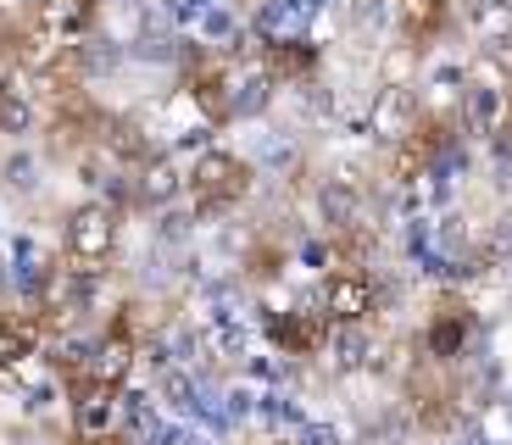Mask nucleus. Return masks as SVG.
Segmentation results:
<instances>
[{
  "instance_id": "f257e3e1",
  "label": "nucleus",
  "mask_w": 512,
  "mask_h": 445,
  "mask_svg": "<svg viewBox=\"0 0 512 445\" xmlns=\"http://www.w3.org/2000/svg\"><path fill=\"white\" fill-rule=\"evenodd\" d=\"M245 190H251V167H245L240 156H229V151L201 156L195 173H190V195H195L201 212H223V206H234Z\"/></svg>"
},
{
  "instance_id": "f03ea898",
  "label": "nucleus",
  "mask_w": 512,
  "mask_h": 445,
  "mask_svg": "<svg viewBox=\"0 0 512 445\" xmlns=\"http://www.w3.org/2000/svg\"><path fill=\"white\" fill-rule=\"evenodd\" d=\"M117 245V217L112 206H78L73 217H67V256H73L78 267H95L106 262Z\"/></svg>"
},
{
  "instance_id": "7ed1b4c3",
  "label": "nucleus",
  "mask_w": 512,
  "mask_h": 445,
  "mask_svg": "<svg viewBox=\"0 0 512 445\" xmlns=\"http://www.w3.org/2000/svg\"><path fill=\"white\" fill-rule=\"evenodd\" d=\"M329 323H362L373 312V279L362 267H334L329 284H323V306H318Z\"/></svg>"
},
{
  "instance_id": "20e7f679",
  "label": "nucleus",
  "mask_w": 512,
  "mask_h": 445,
  "mask_svg": "<svg viewBox=\"0 0 512 445\" xmlns=\"http://www.w3.org/2000/svg\"><path fill=\"white\" fill-rule=\"evenodd\" d=\"M95 17V0H45L39 6V34L51 39V45H73Z\"/></svg>"
},
{
  "instance_id": "39448f33",
  "label": "nucleus",
  "mask_w": 512,
  "mask_h": 445,
  "mask_svg": "<svg viewBox=\"0 0 512 445\" xmlns=\"http://www.w3.org/2000/svg\"><path fill=\"white\" fill-rule=\"evenodd\" d=\"M323 334H329V318H323V312H307V306H295V312H279V323H273V340H279L290 356L318 351Z\"/></svg>"
},
{
  "instance_id": "423d86ee",
  "label": "nucleus",
  "mask_w": 512,
  "mask_h": 445,
  "mask_svg": "<svg viewBox=\"0 0 512 445\" xmlns=\"http://www.w3.org/2000/svg\"><path fill=\"white\" fill-rule=\"evenodd\" d=\"M39 345V323L34 318H0V368H23Z\"/></svg>"
},
{
  "instance_id": "0eeeda50",
  "label": "nucleus",
  "mask_w": 512,
  "mask_h": 445,
  "mask_svg": "<svg viewBox=\"0 0 512 445\" xmlns=\"http://www.w3.org/2000/svg\"><path fill=\"white\" fill-rule=\"evenodd\" d=\"M462 340H468V312L446 301L435 312V323H429V351H435V356H457Z\"/></svg>"
},
{
  "instance_id": "6e6552de",
  "label": "nucleus",
  "mask_w": 512,
  "mask_h": 445,
  "mask_svg": "<svg viewBox=\"0 0 512 445\" xmlns=\"http://www.w3.org/2000/svg\"><path fill=\"white\" fill-rule=\"evenodd\" d=\"M401 23H407L412 39H429L446 23V0H401Z\"/></svg>"
},
{
  "instance_id": "1a4fd4ad",
  "label": "nucleus",
  "mask_w": 512,
  "mask_h": 445,
  "mask_svg": "<svg viewBox=\"0 0 512 445\" xmlns=\"http://www.w3.org/2000/svg\"><path fill=\"white\" fill-rule=\"evenodd\" d=\"M273 67H279V73H301V67H312V51L307 45H279V51H273Z\"/></svg>"
}]
</instances>
